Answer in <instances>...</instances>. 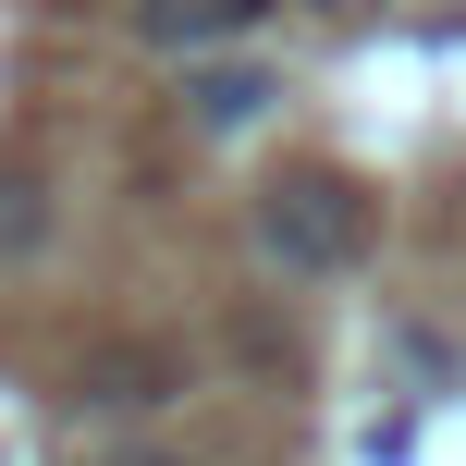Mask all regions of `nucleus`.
Instances as JSON below:
<instances>
[{"label":"nucleus","mask_w":466,"mask_h":466,"mask_svg":"<svg viewBox=\"0 0 466 466\" xmlns=\"http://www.w3.org/2000/svg\"><path fill=\"white\" fill-rule=\"evenodd\" d=\"M331 13H369V0H331Z\"/></svg>","instance_id":"nucleus-4"},{"label":"nucleus","mask_w":466,"mask_h":466,"mask_svg":"<svg viewBox=\"0 0 466 466\" xmlns=\"http://www.w3.org/2000/svg\"><path fill=\"white\" fill-rule=\"evenodd\" d=\"M197 123H209V136H233V123H258V98H270V86H258V74H197Z\"/></svg>","instance_id":"nucleus-3"},{"label":"nucleus","mask_w":466,"mask_h":466,"mask_svg":"<svg viewBox=\"0 0 466 466\" xmlns=\"http://www.w3.org/2000/svg\"><path fill=\"white\" fill-rule=\"evenodd\" d=\"M246 13H270V0H136V25L160 49H197V37H221V25H246Z\"/></svg>","instance_id":"nucleus-2"},{"label":"nucleus","mask_w":466,"mask_h":466,"mask_svg":"<svg viewBox=\"0 0 466 466\" xmlns=\"http://www.w3.org/2000/svg\"><path fill=\"white\" fill-rule=\"evenodd\" d=\"M258 246L282 258V270H356V246H369V197L344 185V172H282L270 197H258Z\"/></svg>","instance_id":"nucleus-1"}]
</instances>
